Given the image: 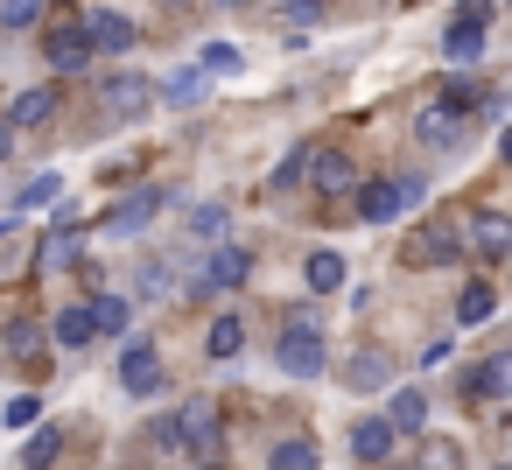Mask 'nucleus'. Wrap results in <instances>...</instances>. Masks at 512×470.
Instances as JSON below:
<instances>
[{
  "instance_id": "ddd939ff",
  "label": "nucleus",
  "mask_w": 512,
  "mask_h": 470,
  "mask_svg": "<svg viewBox=\"0 0 512 470\" xmlns=\"http://www.w3.org/2000/svg\"><path fill=\"white\" fill-rule=\"evenodd\" d=\"M463 400H512V351H498L477 372H463Z\"/></svg>"
},
{
  "instance_id": "20e7f679",
  "label": "nucleus",
  "mask_w": 512,
  "mask_h": 470,
  "mask_svg": "<svg viewBox=\"0 0 512 470\" xmlns=\"http://www.w3.org/2000/svg\"><path fill=\"white\" fill-rule=\"evenodd\" d=\"M456 253H470V246H463V225H449V218H428V225L407 239V253H400V260H407V267H449Z\"/></svg>"
},
{
  "instance_id": "4468645a",
  "label": "nucleus",
  "mask_w": 512,
  "mask_h": 470,
  "mask_svg": "<svg viewBox=\"0 0 512 470\" xmlns=\"http://www.w3.org/2000/svg\"><path fill=\"white\" fill-rule=\"evenodd\" d=\"M155 211H162V190H141V197H127V204H120V211H113L99 232H113V239H134L141 225H155Z\"/></svg>"
},
{
  "instance_id": "c9c22d12",
  "label": "nucleus",
  "mask_w": 512,
  "mask_h": 470,
  "mask_svg": "<svg viewBox=\"0 0 512 470\" xmlns=\"http://www.w3.org/2000/svg\"><path fill=\"white\" fill-rule=\"evenodd\" d=\"M442 106L470 113V106H477V85H470V78H449V85H442Z\"/></svg>"
},
{
  "instance_id": "0eeeda50",
  "label": "nucleus",
  "mask_w": 512,
  "mask_h": 470,
  "mask_svg": "<svg viewBox=\"0 0 512 470\" xmlns=\"http://www.w3.org/2000/svg\"><path fill=\"white\" fill-rule=\"evenodd\" d=\"M253 274V260L239 253V246H211V260H204V274L190 281V295H225V288H239Z\"/></svg>"
},
{
  "instance_id": "cd10ccee",
  "label": "nucleus",
  "mask_w": 512,
  "mask_h": 470,
  "mask_svg": "<svg viewBox=\"0 0 512 470\" xmlns=\"http://www.w3.org/2000/svg\"><path fill=\"white\" fill-rule=\"evenodd\" d=\"M190 232H197L204 246H218V239H225V204H197V211H190Z\"/></svg>"
},
{
  "instance_id": "473e14b6",
  "label": "nucleus",
  "mask_w": 512,
  "mask_h": 470,
  "mask_svg": "<svg viewBox=\"0 0 512 470\" xmlns=\"http://www.w3.org/2000/svg\"><path fill=\"white\" fill-rule=\"evenodd\" d=\"M57 190H64V183H57V176L43 169V176H36V183L22 190V211H43V204H57Z\"/></svg>"
},
{
  "instance_id": "4be33fe9",
  "label": "nucleus",
  "mask_w": 512,
  "mask_h": 470,
  "mask_svg": "<svg viewBox=\"0 0 512 470\" xmlns=\"http://www.w3.org/2000/svg\"><path fill=\"white\" fill-rule=\"evenodd\" d=\"M302 281L316 288V295H330V288H344V253H309V267H302Z\"/></svg>"
},
{
  "instance_id": "f03ea898",
  "label": "nucleus",
  "mask_w": 512,
  "mask_h": 470,
  "mask_svg": "<svg viewBox=\"0 0 512 470\" xmlns=\"http://www.w3.org/2000/svg\"><path fill=\"white\" fill-rule=\"evenodd\" d=\"M176 421H183V449H190V463L218 470V463H225V421H218V407H211V400H190Z\"/></svg>"
},
{
  "instance_id": "a18cd8bd",
  "label": "nucleus",
  "mask_w": 512,
  "mask_h": 470,
  "mask_svg": "<svg viewBox=\"0 0 512 470\" xmlns=\"http://www.w3.org/2000/svg\"><path fill=\"white\" fill-rule=\"evenodd\" d=\"M0 232H8V225H0Z\"/></svg>"
},
{
  "instance_id": "a211bd4d",
  "label": "nucleus",
  "mask_w": 512,
  "mask_h": 470,
  "mask_svg": "<svg viewBox=\"0 0 512 470\" xmlns=\"http://www.w3.org/2000/svg\"><path fill=\"white\" fill-rule=\"evenodd\" d=\"M386 421H393L400 435L428 428V393H421V386H393V400H386Z\"/></svg>"
},
{
  "instance_id": "1a4fd4ad",
  "label": "nucleus",
  "mask_w": 512,
  "mask_h": 470,
  "mask_svg": "<svg viewBox=\"0 0 512 470\" xmlns=\"http://www.w3.org/2000/svg\"><path fill=\"white\" fill-rule=\"evenodd\" d=\"M120 386H127L134 400H155V393H162V358H155V344H127V351H120Z\"/></svg>"
},
{
  "instance_id": "e433bc0d",
  "label": "nucleus",
  "mask_w": 512,
  "mask_h": 470,
  "mask_svg": "<svg viewBox=\"0 0 512 470\" xmlns=\"http://www.w3.org/2000/svg\"><path fill=\"white\" fill-rule=\"evenodd\" d=\"M204 78H211V71H204V64H197V71H183V78H176V85H169V99H176V106H183V99H197V92H204Z\"/></svg>"
},
{
  "instance_id": "aec40b11",
  "label": "nucleus",
  "mask_w": 512,
  "mask_h": 470,
  "mask_svg": "<svg viewBox=\"0 0 512 470\" xmlns=\"http://www.w3.org/2000/svg\"><path fill=\"white\" fill-rule=\"evenodd\" d=\"M442 57H449V64H477V57H484V29H477V22H449Z\"/></svg>"
},
{
  "instance_id": "7ed1b4c3",
  "label": "nucleus",
  "mask_w": 512,
  "mask_h": 470,
  "mask_svg": "<svg viewBox=\"0 0 512 470\" xmlns=\"http://www.w3.org/2000/svg\"><path fill=\"white\" fill-rule=\"evenodd\" d=\"M281 372H295V379H316L323 365H330V351H323V330L309 323V316H288V330H281Z\"/></svg>"
},
{
  "instance_id": "5701e85b",
  "label": "nucleus",
  "mask_w": 512,
  "mask_h": 470,
  "mask_svg": "<svg viewBox=\"0 0 512 470\" xmlns=\"http://www.w3.org/2000/svg\"><path fill=\"white\" fill-rule=\"evenodd\" d=\"M92 337H99V316H92V302H85V309H64V316H57V344L85 351Z\"/></svg>"
},
{
  "instance_id": "39448f33",
  "label": "nucleus",
  "mask_w": 512,
  "mask_h": 470,
  "mask_svg": "<svg viewBox=\"0 0 512 470\" xmlns=\"http://www.w3.org/2000/svg\"><path fill=\"white\" fill-rule=\"evenodd\" d=\"M92 57H99V43H92L85 22H78V29H50V43H43V64H50L57 78H78Z\"/></svg>"
},
{
  "instance_id": "6ab92c4d",
  "label": "nucleus",
  "mask_w": 512,
  "mask_h": 470,
  "mask_svg": "<svg viewBox=\"0 0 512 470\" xmlns=\"http://www.w3.org/2000/svg\"><path fill=\"white\" fill-rule=\"evenodd\" d=\"M85 29H92V43H99L106 57H120V50H134V22H127V15H113V8H99V15H92Z\"/></svg>"
},
{
  "instance_id": "2eb2a0df",
  "label": "nucleus",
  "mask_w": 512,
  "mask_h": 470,
  "mask_svg": "<svg viewBox=\"0 0 512 470\" xmlns=\"http://www.w3.org/2000/svg\"><path fill=\"white\" fill-rule=\"evenodd\" d=\"M8 120H15V134H36V127H50V120H57V92H50V85L22 92V99L8 106Z\"/></svg>"
},
{
  "instance_id": "dca6fc26",
  "label": "nucleus",
  "mask_w": 512,
  "mask_h": 470,
  "mask_svg": "<svg viewBox=\"0 0 512 470\" xmlns=\"http://www.w3.org/2000/svg\"><path fill=\"white\" fill-rule=\"evenodd\" d=\"M78 246H85V232H78V225H57V232L36 246V274H64V267L78 260Z\"/></svg>"
},
{
  "instance_id": "ea45409f",
  "label": "nucleus",
  "mask_w": 512,
  "mask_h": 470,
  "mask_svg": "<svg viewBox=\"0 0 512 470\" xmlns=\"http://www.w3.org/2000/svg\"><path fill=\"white\" fill-rule=\"evenodd\" d=\"M498 162H505V169H512V127H505V134H498Z\"/></svg>"
},
{
  "instance_id": "6e6552de",
  "label": "nucleus",
  "mask_w": 512,
  "mask_h": 470,
  "mask_svg": "<svg viewBox=\"0 0 512 470\" xmlns=\"http://www.w3.org/2000/svg\"><path fill=\"white\" fill-rule=\"evenodd\" d=\"M463 246H470L477 260H512V218H505V211H477V218L463 225Z\"/></svg>"
},
{
  "instance_id": "c756f323",
  "label": "nucleus",
  "mask_w": 512,
  "mask_h": 470,
  "mask_svg": "<svg viewBox=\"0 0 512 470\" xmlns=\"http://www.w3.org/2000/svg\"><path fill=\"white\" fill-rule=\"evenodd\" d=\"M43 22V0H0V29H36Z\"/></svg>"
},
{
  "instance_id": "58836bf2",
  "label": "nucleus",
  "mask_w": 512,
  "mask_h": 470,
  "mask_svg": "<svg viewBox=\"0 0 512 470\" xmlns=\"http://www.w3.org/2000/svg\"><path fill=\"white\" fill-rule=\"evenodd\" d=\"M323 15V0H288V22H316Z\"/></svg>"
},
{
  "instance_id": "a878e982",
  "label": "nucleus",
  "mask_w": 512,
  "mask_h": 470,
  "mask_svg": "<svg viewBox=\"0 0 512 470\" xmlns=\"http://www.w3.org/2000/svg\"><path fill=\"white\" fill-rule=\"evenodd\" d=\"M204 351H211V358H239V351H246V323H239V316H218L211 337H204Z\"/></svg>"
},
{
  "instance_id": "f257e3e1",
  "label": "nucleus",
  "mask_w": 512,
  "mask_h": 470,
  "mask_svg": "<svg viewBox=\"0 0 512 470\" xmlns=\"http://www.w3.org/2000/svg\"><path fill=\"white\" fill-rule=\"evenodd\" d=\"M407 204H421V183L414 176H372V183H358V218L365 225H393Z\"/></svg>"
},
{
  "instance_id": "f704fd0d",
  "label": "nucleus",
  "mask_w": 512,
  "mask_h": 470,
  "mask_svg": "<svg viewBox=\"0 0 512 470\" xmlns=\"http://www.w3.org/2000/svg\"><path fill=\"white\" fill-rule=\"evenodd\" d=\"M239 64H246V57H239L232 43H211V50H204V71H218V78H225V71H239Z\"/></svg>"
},
{
  "instance_id": "79ce46f5",
  "label": "nucleus",
  "mask_w": 512,
  "mask_h": 470,
  "mask_svg": "<svg viewBox=\"0 0 512 470\" xmlns=\"http://www.w3.org/2000/svg\"><path fill=\"white\" fill-rule=\"evenodd\" d=\"M379 470H421V463H379Z\"/></svg>"
},
{
  "instance_id": "7c9ffc66",
  "label": "nucleus",
  "mask_w": 512,
  "mask_h": 470,
  "mask_svg": "<svg viewBox=\"0 0 512 470\" xmlns=\"http://www.w3.org/2000/svg\"><path fill=\"white\" fill-rule=\"evenodd\" d=\"M8 351H15L22 365H36V358H43V330H36V323H15V330H8Z\"/></svg>"
},
{
  "instance_id": "a19ab883",
  "label": "nucleus",
  "mask_w": 512,
  "mask_h": 470,
  "mask_svg": "<svg viewBox=\"0 0 512 470\" xmlns=\"http://www.w3.org/2000/svg\"><path fill=\"white\" fill-rule=\"evenodd\" d=\"M15 148V120H0V155H8Z\"/></svg>"
},
{
  "instance_id": "4c0bfd02",
  "label": "nucleus",
  "mask_w": 512,
  "mask_h": 470,
  "mask_svg": "<svg viewBox=\"0 0 512 470\" xmlns=\"http://www.w3.org/2000/svg\"><path fill=\"white\" fill-rule=\"evenodd\" d=\"M491 15H498V0H463V15H456V22H477V29H484Z\"/></svg>"
},
{
  "instance_id": "bb28decb",
  "label": "nucleus",
  "mask_w": 512,
  "mask_h": 470,
  "mask_svg": "<svg viewBox=\"0 0 512 470\" xmlns=\"http://www.w3.org/2000/svg\"><path fill=\"white\" fill-rule=\"evenodd\" d=\"M414 463H421V470H463V442H449V435H428Z\"/></svg>"
},
{
  "instance_id": "c85d7f7f",
  "label": "nucleus",
  "mask_w": 512,
  "mask_h": 470,
  "mask_svg": "<svg viewBox=\"0 0 512 470\" xmlns=\"http://www.w3.org/2000/svg\"><path fill=\"white\" fill-rule=\"evenodd\" d=\"M92 316H99L106 337H120L127 330V295H92Z\"/></svg>"
},
{
  "instance_id": "f8f14e48",
  "label": "nucleus",
  "mask_w": 512,
  "mask_h": 470,
  "mask_svg": "<svg viewBox=\"0 0 512 470\" xmlns=\"http://www.w3.org/2000/svg\"><path fill=\"white\" fill-rule=\"evenodd\" d=\"M393 421L386 414H365V421H351V456L358 463H393Z\"/></svg>"
},
{
  "instance_id": "2f4dec72",
  "label": "nucleus",
  "mask_w": 512,
  "mask_h": 470,
  "mask_svg": "<svg viewBox=\"0 0 512 470\" xmlns=\"http://www.w3.org/2000/svg\"><path fill=\"white\" fill-rule=\"evenodd\" d=\"M309 155H316V148H295V155H288V162L274 169V190H295V183L309 176Z\"/></svg>"
},
{
  "instance_id": "9b49d317",
  "label": "nucleus",
  "mask_w": 512,
  "mask_h": 470,
  "mask_svg": "<svg viewBox=\"0 0 512 470\" xmlns=\"http://www.w3.org/2000/svg\"><path fill=\"white\" fill-rule=\"evenodd\" d=\"M309 183H316L323 197H351V190H358V169H351V155L316 148V155H309Z\"/></svg>"
},
{
  "instance_id": "393cba45",
  "label": "nucleus",
  "mask_w": 512,
  "mask_h": 470,
  "mask_svg": "<svg viewBox=\"0 0 512 470\" xmlns=\"http://www.w3.org/2000/svg\"><path fill=\"white\" fill-rule=\"evenodd\" d=\"M323 456H316V442L309 435H288V442H274V456H267V470H316Z\"/></svg>"
},
{
  "instance_id": "49530a36",
  "label": "nucleus",
  "mask_w": 512,
  "mask_h": 470,
  "mask_svg": "<svg viewBox=\"0 0 512 470\" xmlns=\"http://www.w3.org/2000/svg\"><path fill=\"white\" fill-rule=\"evenodd\" d=\"M505 8H512V0H505Z\"/></svg>"
},
{
  "instance_id": "37998d69",
  "label": "nucleus",
  "mask_w": 512,
  "mask_h": 470,
  "mask_svg": "<svg viewBox=\"0 0 512 470\" xmlns=\"http://www.w3.org/2000/svg\"><path fill=\"white\" fill-rule=\"evenodd\" d=\"M218 8H239V0H218Z\"/></svg>"
},
{
  "instance_id": "412c9836",
  "label": "nucleus",
  "mask_w": 512,
  "mask_h": 470,
  "mask_svg": "<svg viewBox=\"0 0 512 470\" xmlns=\"http://www.w3.org/2000/svg\"><path fill=\"white\" fill-rule=\"evenodd\" d=\"M491 309H498V295H491V281H470V288L456 295V323H463V330H477V323H491Z\"/></svg>"
},
{
  "instance_id": "9d476101",
  "label": "nucleus",
  "mask_w": 512,
  "mask_h": 470,
  "mask_svg": "<svg viewBox=\"0 0 512 470\" xmlns=\"http://www.w3.org/2000/svg\"><path fill=\"white\" fill-rule=\"evenodd\" d=\"M414 134H421V148H442V155H449V148L470 141V120H463L456 106H428V113L414 120Z\"/></svg>"
},
{
  "instance_id": "f3484780",
  "label": "nucleus",
  "mask_w": 512,
  "mask_h": 470,
  "mask_svg": "<svg viewBox=\"0 0 512 470\" xmlns=\"http://www.w3.org/2000/svg\"><path fill=\"white\" fill-rule=\"evenodd\" d=\"M344 379H351V393H379V386H393V351H358V358L344 365Z\"/></svg>"
},
{
  "instance_id": "423d86ee",
  "label": "nucleus",
  "mask_w": 512,
  "mask_h": 470,
  "mask_svg": "<svg viewBox=\"0 0 512 470\" xmlns=\"http://www.w3.org/2000/svg\"><path fill=\"white\" fill-rule=\"evenodd\" d=\"M148 106H155V85L134 78V71H120V78L99 85V113H106V120H141Z\"/></svg>"
},
{
  "instance_id": "b1692460",
  "label": "nucleus",
  "mask_w": 512,
  "mask_h": 470,
  "mask_svg": "<svg viewBox=\"0 0 512 470\" xmlns=\"http://www.w3.org/2000/svg\"><path fill=\"white\" fill-rule=\"evenodd\" d=\"M57 456H64V428H50V421H43V428L22 442V463H29V470H50Z\"/></svg>"
},
{
  "instance_id": "72a5a7b5",
  "label": "nucleus",
  "mask_w": 512,
  "mask_h": 470,
  "mask_svg": "<svg viewBox=\"0 0 512 470\" xmlns=\"http://www.w3.org/2000/svg\"><path fill=\"white\" fill-rule=\"evenodd\" d=\"M36 414H43V393H15V400H8V421H15V428H36Z\"/></svg>"
},
{
  "instance_id": "c03bdc74",
  "label": "nucleus",
  "mask_w": 512,
  "mask_h": 470,
  "mask_svg": "<svg viewBox=\"0 0 512 470\" xmlns=\"http://www.w3.org/2000/svg\"><path fill=\"white\" fill-rule=\"evenodd\" d=\"M498 470H512V463H498Z\"/></svg>"
}]
</instances>
